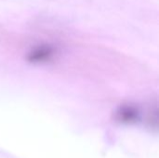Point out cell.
<instances>
[{
  "mask_svg": "<svg viewBox=\"0 0 159 158\" xmlns=\"http://www.w3.org/2000/svg\"><path fill=\"white\" fill-rule=\"evenodd\" d=\"M54 53L55 51L52 47L48 45H41L37 46L36 47L31 50V52L28 55V59L34 62L47 61L53 57Z\"/></svg>",
  "mask_w": 159,
  "mask_h": 158,
  "instance_id": "obj_1",
  "label": "cell"
},
{
  "mask_svg": "<svg viewBox=\"0 0 159 158\" xmlns=\"http://www.w3.org/2000/svg\"><path fill=\"white\" fill-rule=\"evenodd\" d=\"M138 118V111L133 106H123L117 111V119L126 122L131 123L136 121Z\"/></svg>",
  "mask_w": 159,
  "mask_h": 158,
  "instance_id": "obj_2",
  "label": "cell"
}]
</instances>
